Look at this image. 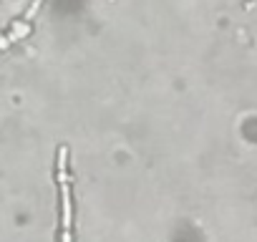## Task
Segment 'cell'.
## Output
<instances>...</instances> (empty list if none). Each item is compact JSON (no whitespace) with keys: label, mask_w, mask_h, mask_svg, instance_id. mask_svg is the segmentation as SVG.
I'll list each match as a JSON object with an SVG mask.
<instances>
[{"label":"cell","mask_w":257,"mask_h":242,"mask_svg":"<svg viewBox=\"0 0 257 242\" xmlns=\"http://www.w3.org/2000/svg\"><path fill=\"white\" fill-rule=\"evenodd\" d=\"M56 189L61 202V224H58V242H73V184H71V162L68 147H58L56 152Z\"/></svg>","instance_id":"6da1fadb"},{"label":"cell","mask_w":257,"mask_h":242,"mask_svg":"<svg viewBox=\"0 0 257 242\" xmlns=\"http://www.w3.org/2000/svg\"><path fill=\"white\" fill-rule=\"evenodd\" d=\"M41 6H43V0H33L31 3V8L21 16V18H16V23L6 31V33H0V51H6L8 46H13V43H18V41H23L28 33H31V23H33V18H36V13L41 11Z\"/></svg>","instance_id":"7a4b0ae2"}]
</instances>
